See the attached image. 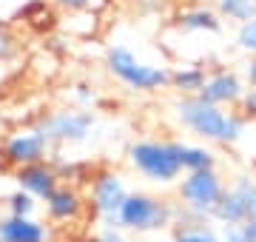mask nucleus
I'll return each instance as SVG.
<instances>
[{"label": "nucleus", "instance_id": "obj_12", "mask_svg": "<svg viewBox=\"0 0 256 242\" xmlns=\"http://www.w3.org/2000/svg\"><path fill=\"white\" fill-rule=\"evenodd\" d=\"M86 196L80 194L77 186H68V182H60L57 191L43 202V211H46L48 222H57V225H68V222H77L82 214H86Z\"/></svg>", "mask_w": 256, "mask_h": 242}, {"label": "nucleus", "instance_id": "obj_24", "mask_svg": "<svg viewBox=\"0 0 256 242\" xmlns=\"http://www.w3.org/2000/svg\"><path fill=\"white\" fill-rule=\"evenodd\" d=\"M239 108H242L245 117H254L256 120V88H248L245 97H242V102H239Z\"/></svg>", "mask_w": 256, "mask_h": 242}, {"label": "nucleus", "instance_id": "obj_6", "mask_svg": "<svg viewBox=\"0 0 256 242\" xmlns=\"http://www.w3.org/2000/svg\"><path fill=\"white\" fill-rule=\"evenodd\" d=\"M97 117L92 108H60V112L46 114L37 122V128L43 131V137L48 140V146H77L92 137Z\"/></svg>", "mask_w": 256, "mask_h": 242}, {"label": "nucleus", "instance_id": "obj_16", "mask_svg": "<svg viewBox=\"0 0 256 242\" xmlns=\"http://www.w3.org/2000/svg\"><path fill=\"white\" fill-rule=\"evenodd\" d=\"M205 80H208V72H205L202 66H180V68L171 72V88H174L180 97L200 94Z\"/></svg>", "mask_w": 256, "mask_h": 242}, {"label": "nucleus", "instance_id": "obj_26", "mask_svg": "<svg viewBox=\"0 0 256 242\" xmlns=\"http://www.w3.org/2000/svg\"><path fill=\"white\" fill-rule=\"evenodd\" d=\"M239 228H242V240H245V242H256V216L245 220Z\"/></svg>", "mask_w": 256, "mask_h": 242}, {"label": "nucleus", "instance_id": "obj_13", "mask_svg": "<svg viewBox=\"0 0 256 242\" xmlns=\"http://www.w3.org/2000/svg\"><path fill=\"white\" fill-rule=\"evenodd\" d=\"M0 242H52V228L37 216H0Z\"/></svg>", "mask_w": 256, "mask_h": 242}, {"label": "nucleus", "instance_id": "obj_28", "mask_svg": "<svg viewBox=\"0 0 256 242\" xmlns=\"http://www.w3.org/2000/svg\"><path fill=\"white\" fill-rule=\"evenodd\" d=\"M57 6H63V9H72V12H80V9H86L92 0H54Z\"/></svg>", "mask_w": 256, "mask_h": 242}, {"label": "nucleus", "instance_id": "obj_5", "mask_svg": "<svg viewBox=\"0 0 256 242\" xmlns=\"http://www.w3.org/2000/svg\"><path fill=\"white\" fill-rule=\"evenodd\" d=\"M120 228L131 234H151L162 231L176 222V205L162 196L146 194V191H128L126 202L120 205Z\"/></svg>", "mask_w": 256, "mask_h": 242}, {"label": "nucleus", "instance_id": "obj_2", "mask_svg": "<svg viewBox=\"0 0 256 242\" xmlns=\"http://www.w3.org/2000/svg\"><path fill=\"white\" fill-rule=\"evenodd\" d=\"M225 180L216 168L208 171H191L176 180V225L182 222H214V208L225 194Z\"/></svg>", "mask_w": 256, "mask_h": 242}, {"label": "nucleus", "instance_id": "obj_7", "mask_svg": "<svg viewBox=\"0 0 256 242\" xmlns=\"http://www.w3.org/2000/svg\"><path fill=\"white\" fill-rule=\"evenodd\" d=\"M128 188L126 180L120 177L117 171H100L92 177V186H88V205H92L94 216L100 225H114L120 228V205L126 202Z\"/></svg>", "mask_w": 256, "mask_h": 242}, {"label": "nucleus", "instance_id": "obj_9", "mask_svg": "<svg viewBox=\"0 0 256 242\" xmlns=\"http://www.w3.org/2000/svg\"><path fill=\"white\" fill-rule=\"evenodd\" d=\"M48 154H52V146H48V140L43 137V131L37 128V126L9 134L3 140V148H0L3 162H9L14 168L32 166V162H46Z\"/></svg>", "mask_w": 256, "mask_h": 242}, {"label": "nucleus", "instance_id": "obj_23", "mask_svg": "<svg viewBox=\"0 0 256 242\" xmlns=\"http://www.w3.org/2000/svg\"><path fill=\"white\" fill-rule=\"evenodd\" d=\"M94 242H128L126 231L122 228H114V225H100L97 234H94Z\"/></svg>", "mask_w": 256, "mask_h": 242}, {"label": "nucleus", "instance_id": "obj_18", "mask_svg": "<svg viewBox=\"0 0 256 242\" xmlns=\"http://www.w3.org/2000/svg\"><path fill=\"white\" fill-rule=\"evenodd\" d=\"M216 12L234 23H248L256 18V0H216Z\"/></svg>", "mask_w": 256, "mask_h": 242}, {"label": "nucleus", "instance_id": "obj_15", "mask_svg": "<svg viewBox=\"0 0 256 242\" xmlns=\"http://www.w3.org/2000/svg\"><path fill=\"white\" fill-rule=\"evenodd\" d=\"M176 160H180L182 174L216 168V154L205 146H191V142H176Z\"/></svg>", "mask_w": 256, "mask_h": 242}, {"label": "nucleus", "instance_id": "obj_20", "mask_svg": "<svg viewBox=\"0 0 256 242\" xmlns=\"http://www.w3.org/2000/svg\"><path fill=\"white\" fill-rule=\"evenodd\" d=\"M18 54H20L18 34H14L6 23H0V63H12Z\"/></svg>", "mask_w": 256, "mask_h": 242}, {"label": "nucleus", "instance_id": "obj_29", "mask_svg": "<svg viewBox=\"0 0 256 242\" xmlns=\"http://www.w3.org/2000/svg\"><path fill=\"white\" fill-rule=\"evenodd\" d=\"M254 216H256V200H254Z\"/></svg>", "mask_w": 256, "mask_h": 242}, {"label": "nucleus", "instance_id": "obj_22", "mask_svg": "<svg viewBox=\"0 0 256 242\" xmlns=\"http://www.w3.org/2000/svg\"><path fill=\"white\" fill-rule=\"evenodd\" d=\"M74 102H77V108H92L94 102H97V94H94V88L92 86H86V83H80V86H74Z\"/></svg>", "mask_w": 256, "mask_h": 242}, {"label": "nucleus", "instance_id": "obj_4", "mask_svg": "<svg viewBox=\"0 0 256 242\" xmlns=\"http://www.w3.org/2000/svg\"><path fill=\"white\" fill-rule=\"evenodd\" d=\"M106 68L131 92H160L171 86V68L140 60L128 46H111L106 52Z\"/></svg>", "mask_w": 256, "mask_h": 242}, {"label": "nucleus", "instance_id": "obj_17", "mask_svg": "<svg viewBox=\"0 0 256 242\" xmlns=\"http://www.w3.org/2000/svg\"><path fill=\"white\" fill-rule=\"evenodd\" d=\"M171 242H220V231L210 222H182L174 228Z\"/></svg>", "mask_w": 256, "mask_h": 242}, {"label": "nucleus", "instance_id": "obj_1", "mask_svg": "<svg viewBox=\"0 0 256 242\" xmlns=\"http://www.w3.org/2000/svg\"><path fill=\"white\" fill-rule=\"evenodd\" d=\"M174 114H176V122H180L185 131H191L194 137L208 140V142L234 146V142H239L242 134H245V120H248L245 114L220 108V106H214V102L202 100L200 94L180 97V100L174 102Z\"/></svg>", "mask_w": 256, "mask_h": 242}, {"label": "nucleus", "instance_id": "obj_11", "mask_svg": "<svg viewBox=\"0 0 256 242\" xmlns=\"http://www.w3.org/2000/svg\"><path fill=\"white\" fill-rule=\"evenodd\" d=\"M14 182H18L20 191L34 196L37 202H46L48 196L57 191L60 177H57L52 160H46V162H32V166L14 168Z\"/></svg>", "mask_w": 256, "mask_h": 242}, {"label": "nucleus", "instance_id": "obj_8", "mask_svg": "<svg viewBox=\"0 0 256 242\" xmlns=\"http://www.w3.org/2000/svg\"><path fill=\"white\" fill-rule=\"evenodd\" d=\"M256 200V177L254 174H239L225 186V194L214 208V222L220 225H242L254 216Z\"/></svg>", "mask_w": 256, "mask_h": 242}, {"label": "nucleus", "instance_id": "obj_27", "mask_svg": "<svg viewBox=\"0 0 256 242\" xmlns=\"http://www.w3.org/2000/svg\"><path fill=\"white\" fill-rule=\"evenodd\" d=\"M245 83L250 86V88H256V57H250L245 63Z\"/></svg>", "mask_w": 256, "mask_h": 242}, {"label": "nucleus", "instance_id": "obj_21", "mask_svg": "<svg viewBox=\"0 0 256 242\" xmlns=\"http://www.w3.org/2000/svg\"><path fill=\"white\" fill-rule=\"evenodd\" d=\"M236 48L245 52V54L256 57V18L248 20V23H239L236 28Z\"/></svg>", "mask_w": 256, "mask_h": 242}, {"label": "nucleus", "instance_id": "obj_10", "mask_svg": "<svg viewBox=\"0 0 256 242\" xmlns=\"http://www.w3.org/2000/svg\"><path fill=\"white\" fill-rule=\"evenodd\" d=\"M245 80L236 74V72H230V68H220V72H214L208 74L205 86H202L200 97L202 100L214 102V106H220V108H228V106H239L242 97H245Z\"/></svg>", "mask_w": 256, "mask_h": 242}, {"label": "nucleus", "instance_id": "obj_19", "mask_svg": "<svg viewBox=\"0 0 256 242\" xmlns=\"http://www.w3.org/2000/svg\"><path fill=\"white\" fill-rule=\"evenodd\" d=\"M37 208H40V202L32 194L20 191V188L6 196V214L12 216H37Z\"/></svg>", "mask_w": 256, "mask_h": 242}, {"label": "nucleus", "instance_id": "obj_25", "mask_svg": "<svg viewBox=\"0 0 256 242\" xmlns=\"http://www.w3.org/2000/svg\"><path fill=\"white\" fill-rule=\"evenodd\" d=\"M220 242H245L239 225H222L220 228Z\"/></svg>", "mask_w": 256, "mask_h": 242}, {"label": "nucleus", "instance_id": "obj_14", "mask_svg": "<svg viewBox=\"0 0 256 242\" xmlns=\"http://www.w3.org/2000/svg\"><path fill=\"white\" fill-rule=\"evenodd\" d=\"M176 26L185 28V32H210V34H216L222 28V18L220 12L214 9L194 6V9H182L176 14Z\"/></svg>", "mask_w": 256, "mask_h": 242}, {"label": "nucleus", "instance_id": "obj_3", "mask_svg": "<svg viewBox=\"0 0 256 242\" xmlns=\"http://www.w3.org/2000/svg\"><path fill=\"white\" fill-rule=\"evenodd\" d=\"M128 162L140 177L154 186H171L182 177V168L176 160V140H137L128 146Z\"/></svg>", "mask_w": 256, "mask_h": 242}]
</instances>
